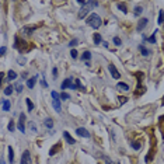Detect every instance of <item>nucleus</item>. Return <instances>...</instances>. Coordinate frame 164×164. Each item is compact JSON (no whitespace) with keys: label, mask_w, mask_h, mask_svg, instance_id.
<instances>
[{"label":"nucleus","mask_w":164,"mask_h":164,"mask_svg":"<svg viewBox=\"0 0 164 164\" xmlns=\"http://www.w3.org/2000/svg\"><path fill=\"white\" fill-rule=\"evenodd\" d=\"M87 24H89L91 28L97 30V28H100V25H101V17H100L98 14L93 13V14H90V16L87 17Z\"/></svg>","instance_id":"obj_1"},{"label":"nucleus","mask_w":164,"mask_h":164,"mask_svg":"<svg viewBox=\"0 0 164 164\" xmlns=\"http://www.w3.org/2000/svg\"><path fill=\"white\" fill-rule=\"evenodd\" d=\"M20 164H32V159H31V154H30L28 150H24L23 152V156H21Z\"/></svg>","instance_id":"obj_2"},{"label":"nucleus","mask_w":164,"mask_h":164,"mask_svg":"<svg viewBox=\"0 0 164 164\" xmlns=\"http://www.w3.org/2000/svg\"><path fill=\"white\" fill-rule=\"evenodd\" d=\"M62 89H63V90H66V89H77V87H76V84H73V83H72L70 77H68L66 80H63V83H62Z\"/></svg>","instance_id":"obj_3"},{"label":"nucleus","mask_w":164,"mask_h":164,"mask_svg":"<svg viewBox=\"0 0 164 164\" xmlns=\"http://www.w3.org/2000/svg\"><path fill=\"white\" fill-rule=\"evenodd\" d=\"M147 23H149V20H147V18H140V20L138 21L136 30H138V31H143V30L147 27Z\"/></svg>","instance_id":"obj_4"},{"label":"nucleus","mask_w":164,"mask_h":164,"mask_svg":"<svg viewBox=\"0 0 164 164\" xmlns=\"http://www.w3.org/2000/svg\"><path fill=\"white\" fill-rule=\"evenodd\" d=\"M108 69H110V73H111V76H112V77H114L115 80H118V79L121 77V74H119V72L117 70V68H115V66H114L112 63H111V65L108 66Z\"/></svg>","instance_id":"obj_5"},{"label":"nucleus","mask_w":164,"mask_h":164,"mask_svg":"<svg viewBox=\"0 0 164 164\" xmlns=\"http://www.w3.org/2000/svg\"><path fill=\"white\" fill-rule=\"evenodd\" d=\"M76 133H77L80 138H90L89 131H87V129H84V128H77V129H76Z\"/></svg>","instance_id":"obj_6"},{"label":"nucleus","mask_w":164,"mask_h":164,"mask_svg":"<svg viewBox=\"0 0 164 164\" xmlns=\"http://www.w3.org/2000/svg\"><path fill=\"white\" fill-rule=\"evenodd\" d=\"M89 10H90V1H89V4H87V6H84V7H81V9H80V13H79V16H77V17H79V18H84V16L89 13Z\"/></svg>","instance_id":"obj_7"},{"label":"nucleus","mask_w":164,"mask_h":164,"mask_svg":"<svg viewBox=\"0 0 164 164\" xmlns=\"http://www.w3.org/2000/svg\"><path fill=\"white\" fill-rule=\"evenodd\" d=\"M24 119H25V115H24V114H21V115H20V121H18V129L21 131V133H24V132H25V126H24Z\"/></svg>","instance_id":"obj_8"},{"label":"nucleus","mask_w":164,"mask_h":164,"mask_svg":"<svg viewBox=\"0 0 164 164\" xmlns=\"http://www.w3.org/2000/svg\"><path fill=\"white\" fill-rule=\"evenodd\" d=\"M117 89L119 90V91H129V86L126 84V83H118L117 84Z\"/></svg>","instance_id":"obj_9"},{"label":"nucleus","mask_w":164,"mask_h":164,"mask_svg":"<svg viewBox=\"0 0 164 164\" xmlns=\"http://www.w3.org/2000/svg\"><path fill=\"white\" fill-rule=\"evenodd\" d=\"M35 83H37V77H30L28 81H27V87H28V89H34Z\"/></svg>","instance_id":"obj_10"},{"label":"nucleus","mask_w":164,"mask_h":164,"mask_svg":"<svg viewBox=\"0 0 164 164\" xmlns=\"http://www.w3.org/2000/svg\"><path fill=\"white\" fill-rule=\"evenodd\" d=\"M63 138H65V140L68 142L69 144H74V139L70 136V133H69V132H65V133H63Z\"/></svg>","instance_id":"obj_11"},{"label":"nucleus","mask_w":164,"mask_h":164,"mask_svg":"<svg viewBox=\"0 0 164 164\" xmlns=\"http://www.w3.org/2000/svg\"><path fill=\"white\" fill-rule=\"evenodd\" d=\"M7 79L9 80H14V79H17V73L14 70H9L7 72Z\"/></svg>","instance_id":"obj_12"},{"label":"nucleus","mask_w":164,"mask_h":164,"mask_svg":"<svg viewBox=\"0 0 164 164\" xmlns=\"http://www.w3.org/2000/svg\"><path fill=\"white\" fill-rule=\"evenodd\" d=\"M10 107H11L10 101L9 100H3V111H10Z\"/></svg>","instance_id":"obj_13"},{"label":"nucleus","mask_w":164,"mask_h":164,"mask_svg":"<svg viewBox=\"0 0 164 164\" xmlns=\"http://www.w3.org/2000/svg\"><path fill=\"white\" fill-rule=\"evenodd\" d=\"M35 30V27H24L23 28V34H32V31Z\"/></svg>","instance_id":"obj_14"},{"label":"nucleus","mask_w":164,"mask_h":164,"mask_svg":"<svg viewBox=\"0 0 164 164\" xmlns=\"http://www.w3.org/2000/svg\"><path fill=\"white\" fill-rule=\"evenodd\" d=\"M53 108L58 112H60V100H53Z\"/></svg>","instance_id":"obj_15"},{"label":"nucleus","mask_w":164,"mask_h":164,"mask_svg":"<svg viewBox=\"0 0 164 164\" xmlns=\"http://www.w3.org/2000/svg\"><path fill=\"white\" fill-rule=\"evenodd\" d=\"M13 89H14L13 86H7V87L4 89V91H3V93L6 94V95H11V94H13V91H14Z\"/></svg>","instance_id":"obj_16"},{"label":"nucleus","mask_w":164,"mask_h":164,"mask_svg":"<svg viewBox=\"0 0 164 164\" xmlns=\"http://www.w3.org/2000/svg\"><path fill=\"white\" fill-rule=\"evenodd\" d=\"M9 161L13 163L14 161V153H13V147H9Z\"/></svg>","instance_id":"obj_17"},{"label":"nucleus","mask_w":164,"mask_h":164,"mask_svg":"<svg viewBox=\"0 0 164 164\" xmlns=\"http://www.w3.org/2000/svg\"><path fill=\"white\" fill-rule=\"evenodd\" d=\"M94 44H97V45H98V44H100V42H102V38H101V35H100V34H94Z\"/></svg>","instance_id":"obj_18"},{"label":"nucleus","mask_w":164,"mask_h":164,"mask_svg":"<svg viewBox=\"0 0 164 164\" xmlns=\"http://www.w3.org/2000/svg\"><path fill=\"white\" fill-rule=\"evenodd\" d=\"M90 58H91V53H90L89 51H86V52L81 55V59H83V60H90Z\"/></svg>","instance_id":"obj_19"},{"label":"nucleus","mask_w":164,"mask_h":164,"mask_svg":"<svg viewBox=\"0 0 164 164\" xmlns=\"http://www.w3.org/2000/svg\"><path fill=\"white\" fill-rule=\"evenodd\" d=\"M25 102H27V108H28V111H32V110H34V104H32V101H31L30 98H27Z\"/></svg>","instance_id":"obj_20"},{"label":"nucleus","mask_w":164,"mask_h":164,"mask_svg":"<svg viewBox=\"0 0 164 164\" xmlns=\"http://www.w3.org/2000/svg\"><path fill=\"white\" fill-rule=\"evenodd\" d=\"M157 23H159V24H163V23H164V10H160V13H159V20H157Z\"/></svg>","instance_id":"obj_21"},{"label":"nucleus","mask_w":164,"mask_h":164,"mask_svg":"<svg viewBox=\"0 0 164 164\" xmlns=\"http://www.w3.org/2000/svg\"><path fill=\"white\" fill-rule=\"evenodd\" d=\"M45 126H47V128H49V129L53 126V121H52L51 118H47V119H45Z\"/></svg>","instance_id":"obj_22"},{"label":"nucleus","mask_w":164,"mask_h":164,"mask_svg":"<svg viewBox=\"0 0 164 164\" xmlns=\"http://www.w3.org/2000/svg\"><path fill=\"white\" fill-rule=\"evenodd\" d=\"M117 6H118V9H121V11H123V13H126V11H128V10H126V4H125V3H118Z\"/></svg>","instance_id":"obj_23"},{"label":"nucleus","mask_w":164,"mask_h":164,"mask_svg":"<svg viewBox=\"0 0 164 164\" xmlns=\"http://www.w3.org/2000/svg\"><path fill=\"white\" fill-rule=\"evenodd\" d=\"M139 51H140L142 52V55H143V56H147V55H149V53H150V52H149V51H147V49H146V48L144 47H139Z\"/></svg>","instance_id":"obj_24"},{"label":"nucleus","mask_w":164,"mask_h":164,"mask_svg":"<svg viewBox=\"0 0 164 164\" xmlns=\"http://www.w3.org/2000/svg\"><path fill=\"white\" fill-rule=\"evenodd\" d=\"M142 11H143V9H142L140 6H138V7H135V16H140Z\"/></svg>","instance_id":"obj_25"},{"label":"nucleus","mask_w":164,"mask_h":164,"mask_svg":"<svg viewBox=\"0 0 164 164\" xmlns=\"http://www.w3.org/2000/svg\"><path fill=\"white\" fill-rule=\"evenodd\" d=\"M77 55H79V53H77V51H76V49H72V51H70V56L73 58V59H77Z\"/></svg>","instance_id":"obj_26"},{"label":"nucleus","mask_w":164,"mask_h":164,"mask_svg":"<svg viewBox=\"0 0 164 164\" xmlns=\"http://www.w3.org/2000/svg\"><path fill=\"white\" fill-rule=\"evenodd\" d=\"M7 128H9V131H10V132H13V131H14V121H10V123H9V126H7Z\"/></svg>","instance_id":"obj_27"},{"label":"nucleus","mask_w":164,"mask_h":164,"mask_svg":"<svg viewBox=\"0 0 164 164\" xmlns=\"http://www.w3.org/2000/svg\"><path fill=\"white\" fill-rule=\"evenodd\" d=\"M60 98H62V100H69V98H70V95H69L68 93H62V94H60Z\"/></svg>","instance_id":"obj_28"},{"label":"nucleus","mask_w":164,"mask_h":164,"mask_svg":"<svg viewBox=\"0 0 164 164\" xmlns=\"http://www.w3.org/2000/svg\"><path fill=\"white\" fill-rule=\"evenodd\" d=\"M156 32H157V31H156ZM156 32H153V35L149 38V41H150L152 44H154V42H156Z\"/></svg>","instance_id":"obj_29"},{"label":"nucleus","mask_w":164,"mask_h":164,"mask_svg":"<svg viewBox=\"0 0 164 164\" xmlns=\"http://www.w3.org/2000/svg\"><path fill=\"white\" fill-rule=\"evenodd\" d=\"M118 100H119V104H125L128 98H126V97H121V95H119V97H118Z\"/></svg>","instance_id":"obj_30"},{"label":"nucleus","mask_w":164,"mask_h":164,"mask_svg":"<svg viewBox=\"0 0 164 164\" xmlns=\"http://www.w3.org/2000/svg\"><path fill=\"white\" fill-rule=\"evenodd\" d=\"M59 97H60V95L56 93V91H52V98H53V100H59Z\"/></svg>","instance_id":"obj_31"},{"label":"nucleus","mask_w":164,"mask_h":164,"mask_svg":"<svg viewBox=\"0 0 164 164\" xmlns=\"http://www.w3.org/2000/svg\"><path fill=\"white\" fill-rule=\"evenodd\" d=\"M132 147H133V149H136V150H138V149H139V147H140V143H139V142H135V143H133V144H132Z\"/></svg>","instance_id":"obj_32"},{"label":"nucleus","mask_w":164,"mask_h":164,"mask_svg":"<svg viewBox=\"0 0 164 164\" xmlns=\"http://www.w3.org/2000/svg\"><path fill=\"white\" fill-rule=\"evenodd\" d=\"M114 44H115V45H121L122 42H121V39H119L118 37H115V38H114Z\"/></svg>","instance_id":"obj_33"},{"label":"nucleus","mask_w":164,"mask_h":164,"mask_svg":"<svg viewBox=\"0 0 164 164\" xmlns=\"http://www.w3.org/2000/svg\"><path fill=\"white\" fill-rule=\"evenodd\" d=\"M76 44H79V41H77V39H73V41H70V44H69V47H74Z\"/></svg>","instance_id":"obj_34"},{"label":"nucleus","mask_w":164,"mask_h":164,"mask_svg":"<svg viewBox=\"0 0 164 164\" xmlns=\"http://www.w3.org/2000/svg\"><path fill=\"white\" fill-rule=\"evenodd\" d=\"M16 90H17V91H23V86H21V84H17V86H16Z\"/></svg>","instance_id":"obj_35"},{"label":"nucleus","mask_w":164,"mask_h":164,"mask_svg":"<svg viewBox=\"0 0 164 164\" xmlns=\"http://www.w3.org/2000/svg\"><path fill=\"white\" fill-rule=\"evenodd\" d=\"M0 53H1V55H4V53H6V47L0 48Z\"/></svg>","instance_id":"obj_36"},{"label":"nucleus","mask_w":164,"mask_h":164,"mask_svg":"<svg viewBox=\"0 0 164 164\" xmlns=\"http://www.w3.org/2000/svg\"><path fill=\"white\" fill-rule=\"evenodd\" d=\"M52 74L56 77V74H58V69H56V68H53V69H52Z\"/></svg>","instance_id":"obj_37"},{"label":"nucleus","mask_w":164,"mask_h":164,"mask_svg":"<svg viewBox=\"0 0 164 164\" xmlns=\"http://www.w3.org/2000/svg\"><path fill=\"white\" fill-rule=\"evenodd\" d=\"M41 84H42L44 87H48V83H47V81H45V80H42V81H41Z\"/></svg>","instance_id":"obj_38"},{"label":"nucleus","mask_w":164,"mask_h":164,"mask_svg":"<svg viewBox=\"0 0 164 164\" xmlns=\"http://www.w3.org/2000/svg\"><path fill=\"white\" fill-rule=\"evenodd\" d=\"M104 159H105V163H107V164H115V163H112V161H110L107 157H104Z\"/></svg>","instance_id":"obj_39"},{"label":"nucleus","mask_w":164,"mask_h":164,"mask_svg":"<svg viewBox=\"0 0 164 164\" xmlns=\"http://www.w3.org/2000/svg\"><path fill=\"white\" fill-rule=\"evenodd\" d=\"M74 164H76V163H74Z\"/></svg>","instance_id":"obj_40"}]
</instances>
